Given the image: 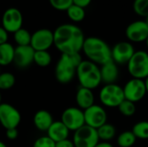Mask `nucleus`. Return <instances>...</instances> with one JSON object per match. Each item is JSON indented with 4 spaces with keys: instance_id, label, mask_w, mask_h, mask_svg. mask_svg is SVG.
Returning a JSON list of instances; mask_svg holds the SVG:
<instances>
[{
    "instance_id": "nucleus-6",
    "label": "nucleus",
    "mask_w": 148,
    "mask_h": 147,
    "mask_svg": "<svg viewBox=\"0 0 148 147\" xmlns=\"http://www.w3.org/2000/svg\"><path fill=\"white\" fill-rule=\"evenodd\" d=\"M127 71L132 78L145 80L148 77V52L145 50L135 51L128 63Z\"/></svg>"
},
{
    "instance_id": "nucleus-2",
    "label": "nucleus",
    "mask_w": 148,
    "mask_h": 147,
    "mask_svg": "<svg viewBox=\"0 0 148 147\" xmlns=\"http://www.w3.org/2000/svg\"><path fill=\"white\" fill-rule=\"evenodd\" d=\"M87 60L101 66L112 60V49L101 38L96 36L86 37L82 50Z\"/></svg>"
},
{
    "instance_id": "nucleus-34",
    "label": "nucleus",
    "mask_w": 148,
    "mask_h": 147,
    "mask_svg": "<svg viewBox=\"0 0 148 147\" xmlns=\"http://www.w3.org/2000/svg\"><path fill=\"white\" fill-rule=\"evenodd\" d=\"M56 147H75V146L72 140L67 139H63L62 141L56 142Z\"/></svg>"
},
{
    "instance_id": "nucleus-28",
    "label": "nucleus",
    "mask_w": 148,
    "mask_h": 147,
    "mask_svg": "<svg viewBox=\"0 0 148 147\" xmlns=\"http://www.w3.org/2000/svg\"><path fill=\"white\" fill-rule=\"evenodd\" d=\"M117 108L120 113H121L123 116H126V117H131L136 113L135 103L129 101L127 100H124Z\"/></svg>"
},
{
    "instance_id": "nucleus-1",
    "label": "nucleus",
    "mask_w": 148,
    "mask_h": 147,
    "mask_svg": "<svg viewBox=\"0 0 148 147\" xmlns=\"http://www.w3.org/2000/svg\"><path fill=\"white\" fill-rule=\"evenodd\" d=\"M85 39L82 29L72 23L62 24L54 31V45L62 54L80 53Z\"/></svg>"
},
{
    "instance_id": "nucleus-18",
    "label": "nucleus",
    "mask_w": 148,
    "mask_h": 147,
    "mask_svg": "<svg viewBox=\"0 0 148 147\" xmlns=\"http://www.w3.org/2000/svg\"><path fill=\"white\" fill-rule=\"evenodd\" d=\"M101 83L106 84H114L119 78V68L118 65L113 61L101 65L100 67Z\"/></svg>"
},
{
    "instance_id": "nucleus-13",
    "label": "nucleus",
    "mask_w": 148,
    "mask_h": 147,
    "mask_svg": "<svg viewBox=\"0 0 148 147\" xmlns=\"http://www.w3.org/2000/svg\"><path fill=\"white\" fill-rule=\"evenodd\" d=\"M52 45H54V31L40 29L31 35L30 46L35 51L48 50Z\"/></svg>"
},
{
    "instance_id": "nucleus-30",
    "label": "nucleus",
    "mask_w": 148,
    "mask_h": 147,
    "mask_svg": "<svg viewBox=\"0 0 148 147\" xmlns=\"http://www.w3.org/2000/svg\"><path fill=\"white\" fill-rule=\"evenodd\" d=\"M133 8L140 16L147 17L148 16V0H134Z\"/></svg>"
},
{
    "instance_id": "nucleus-32",
    "label": "nucleus",
    "mask_w": 148,
    "mask_h": 147,
    "mask_svg": "<svg viewBox=\"0 0 148 147\" xmlns=\"http://www.w3.org/2000/svg\"><path fill=\"white\" fill-rule=\"evenodd\" d=\"M33 147H56V142L48 136H42L36 139Z\"/></svg>"
},
{
    "instance_id": "nucleus-7",
    "label": "nucleus",
    "mask_w": 148,
    "mask_h": 147,
    "mask_svg": "<svg viewBox=\"0 0 148 147\" xmlns=\"http://www.w3.org/2000/svg\"><path fill=\"white\" fill-rule=\"evenodd\" d=\"M72 141L75 147H95L100 139L96 129L85 125L74 132Z\"/></svg>"
},
{
    "instance_id": "nucleus-19",
    "label": "nucleus",
    "mask_w": 148,
    "mask_h": 147,
    "mask_svg": "<svg viewBox=\"0 0 148 147\" xmlns=\"http://www.w3.org/2000/svg\"><path fill=\"white\" fill-rule=\"evenodd\" d=\"M69 132L70 131L61 120L54 121L47 131V136L56 143L63 139H69Z\"/></svg>"
},
{
    "instance_id": "nucleus-23",
    "label": "nucleus",
    "mask_w": 148,
    "mask_h": 147,
    "mask_svg": "<svg viewBox=\"0 0 148 147\" xmlns=\"http://www.w3.org/2000/svg\"><path fill=\"white\" fill-rule=\"evenodd\" d=\"M137 141V138L131 131H124L122 132L116 139L117 146L119 147H132Z\"/></svg>"
},
{
    "instance_id": "nucleus-4",
    "label": "nucleus",
    "mask_w": 148,
    "mask_h": 147,
    "mask_svg": "<svg viewBox=\"0 0 148 147\" xmlns=\"http://www.w3.org/2000/svg\"><path fill=\"white\" fill-rule=\"evenodd\" d=\"M80 87L94 90L101 84L100 66L89 60H83L76 69Z\"/></svg>"
},
{
    "instance_id": "nucleus-26",
    "label": "nucleus",
    "mask_w": 148,
    "mask_h": 147,
    "mask_svg": "<svg viewBox=\"0 0 148 147\" xmlns=\"http://www.w3.org/2000/svg\"><path fill=\"white\" fill-rule=\"evenodd\" d=\"M14 40L17 46H28L30 45L31 35L27 29L21 28L14 33Z\"/></svg>"
},
{
    "instance_id": "nucleus-42",
    "label": "nucleus",
    "mask_w": 148,
    "mask_h": 147,
    "mask_svg": "<svg viewBox=\"0 0 148 147\" xmlns=\"http://www.w3.org/2000/svg\"><path fill=\"white\" fill-rule=\"evenodd\" d=\"M1 98H2V97H1V93H0V104H1V100H2Z\"/></svg>"
},
{
    "instance_id": "nucleus-9",
    "label": "nucleus",
    "mask_w": 148,
    "mask_h": 147,
    "mask_svg": "<svg viewBox=\"0 0 148 147\" xmlns=\"http://www.w3.org/2000/svg\"><path fill=\"white\" fill-rule=\"evenodd\" d=\"M61 121L69 131L75 132L79 128L85 126L84 111L78 107H68L62 112Z\"/></svg>"
},
{
    "instance_id": "nucleus-15",
    "label": "nucleus",
    "mask_w": 148,
    "mask_h": 147,
    "mask_svg": "<svg viewBox=\"0 0 148 147\" xmlns=\"http://www.w3.org/2000/svg\"><path fill=\"white\" fill-rule=\"evenodd\" d=\"M126 36L130 42H143L148 38V25L145 20H137L127 25Z\"/></svg>"
},
{
    "instance_id": "nucleus-38",
    "label": "nucleus",
    "mask_w": 148,
    "mask_h": 147,
    "mask_svg": "<svg viewBox=\"0 0 148 147\" xmlns=\"http://www.w3.org/2000/svg\"><path fill=\"white\" fill-rule=\"evenodd\" d=\"M145 84H146V88H147V94H148V77L146 78L145 80Z\"/></svg>"
},
{
    "instance_id": "nucleus-21",
    "label": "nucleus",
    "mask_w": 148,
    "mask_h": 147,
    "mask_svg": "<svg viewBox=\"0 0 148 147\" xmlns=\"http://www.w3.org/2000/svg\"><path fill=\"white\" fill-rule=\"evenodd\" d=\"M15 48L9 42L0 45V66H7L14 61Z\"/></svg>"
},
{
    "instance_id": "nucleus-37",
    "label": "nucleus",
    "mask_w": 148,
    "mask_h": 147,
    "mask_svg": "<svg viewBox=\"0 0 148 147\" xmlns=\"http://www.w3.org/2000/svg\"><path fill=\"white\" fill-rule=\"evenodd\" d=\"M95 147H114V146L110 142L106 141H100Z\"/></svg>"
},
{
    "instance_id": "nucleus-25",
    "label": "nucleus",
    "mask_w": 148,
    "mask_h": 147,
    "mask_svg": "<svg viewBox=\"0 0 148 147\" xmlns=\"http://www.w3.org/2000/svg\"><path fill=\"white\" fill-rule=\"evenodd\" d=\"M52 62L51 55L49 53L48 50H41V51H35L34 55V62L42 68L48 67Z\"/></svg>"
},
{
    "instance_id": "nucleus-31",
    "label": "nucleus",
    "mask_w": 148,
    "mask_h": 147,
    "mask_svg": "<svg viewBox=\"0 0 148 147\" xmlns=\"http://www.w3.org/2000/svg\"><path fill=\"white\" fill-rule=\"evenodd\" d=\"M51 6L57 10H67L72 4L73 0H49Z\"/></svg>"
},
{
    "instance_id": "nucleus-33",
    "label": "nucleus",
    "mask_w": 148,
    "mask_h": 147,
    "mask_svg": "<svg viewBox=\"0 0 148 147\" xmlns=\"http://www.w3.org/2000/svg\"><path fill=\"white\" fill-rule=\"evenodd\" d=\"M6 137L10 139V140H14L18 137V131L16 128H10V129H6Z\"/></svg>"
},
{
    "instance_id": "nucleus-14",
    "label": "nucleus",
    "mask_w": 148,
    "mask_h": 147,
    "mask_svg": "<svg viewBox=\"0 0 148 147\" xmlns=\"http://www.w3.org/2000/svg\"><path fill=\"white\" fill-rule=\"evenodd\" d=\"M23 26V15L16 8L7 9L2 17V27L8 33H15Z\"/></svg>"
},
{
    "instance_id": "nucleus-24",
    "label": "nucleus",
    "mask_w": 148,
    "mask_h": 147,
    "mask_svg": "<svg viewBox=\"0 0 148 147\" xmlns=\"http://www.w3.org/2000/svg\"><path fill=\"white\" fill-rule=\"evenodd\" d=\"M66 11H67V15L69 18L75 23L82 22V20H84L86 16L85 9L80 6H77L75 4H72Z\"/></svg>"
},
{
    "instance_id": "nucleus-40",
    "label": "nucleus",
    "mask_w": 148,
    "mask_h": 147,
    "mask_svg": "<svg viewBox=\"0 0 148 147\" xmlns=\"http://www.w3.org/2000/svg\"><path fill=\"white\" fill-rule=\"evenodd\" d=\"M145 22L147 23V24L148 25V16H147V17H145Z\"/></svg>"
},
{
    "instance_id": "nucleus-35",
    "label": "nucleus",
    "mask_w": 148,
    "mask_h": 147,
    "mask_svg": "<svg viewBox=\"0 0 148 147\" xmlns=\"http://www.w3.org/2000/svg\"><path fill=\"white\" fill-rule=\"evenodd\" d=\"M7 41H8V32L3 27H0V45L8 42Z\"/></svg>"
},
{
    "instance_id": "nucleus-5",
    "label": "nucleus",
    "mask_w": 148,
    "mask_h": 147,
    "mask_svg": "<svg viewBox=\"0 0 148 147\" xmlns=\"http://www.w3.org/2000/svg\"><path fill=\"white\" fill-rule=\"evenodd\" d=\"M99 99L101 105L105 107H118L125 100L123 88L116 83L106 84L100 90Z\"/></svg>"
},
{
    "instance_id": "nucleus-36",
    "label": "nucleus",
    "mask_w": 148,
    "mask_h": 147,
    "mask_svg": "<svg viewBox=\"0 0 148 147\" xmlns=\"http://www.w3.org/2000/svg\"><path fill=\"white\" fill-rule=\"evenodd\" d=\"M91 2L92 0H73V4H75L85 9L91 3Z\"/></svg>"
},
{
    "instance_id": "nucleus-16",
    "label": "nucleus",
    "mask_w": 148,
    "mask_h": 147,
    "mask_svg": "<svg viewBox=\"0 0 148 147\" xmlns=\"http://www.w3.org/2000/svg\"><path fill=\"white\" fill-rule=\"evenodd\" d=\"M35 50L30 46H17L15 48L14 61L15 65L19 68H25L34 62Z\"/></svg>"
},
{
    "instance_id": "nucleus-29",
    "label": "nucleus",
    "mask_w": 148,
    "mask_h": 147,
    "mask_svg": "<svg viewBox=\"0 0 148 147\" xmlns=\"http://www.w3.org/2000/svg\"><path fill=\"white\" fill-rule=\"evenodd\" d=\"M16 82L13 74L6 72L0 74V90H8L11 88Z\"/></svg>"
},
{
    "instance_id": "nucleus-20",
    "label": "nucleus",
    "mask_w": 148,
    "mask_h": 147,
    "mask_svg": "<svg viewBox=\"0 0 148 147\" xmlns=\"http://www.w3.org/2000/svg\"><path fill=\"white\" fill-rule=\"evenodd\" d=\"M33 122L35 126L42 132H47L50 126L53 124V117L51 113L47 110H39L37 111L33 118Z\"/></svg>"
},
{
    "instance_id": "nucleus-22",
    "label": "nucleus",
    "mask_w": 148,
    "mask_h": 147,
    "mask_svg": "<svg viewBox=\"0 0 148 147\" xmlns=\"http://www.w3.org/2000/svg\"><path fill=\"white\" fill-rule=\"evenodd\" d=\"M97 133L100 141L110 142L116 135V128L114 125L107 122L97 129Z\"/></svg>"
},
{
    "instance_id": "nucleus-8",
    "label": "nucleus",
    "mask_w": 148,
    "mask_h": 147,
    "mask_svg": "<svg viewBox=\"0 0 148 147\" xmlns=\"http://www.w3.org/2000/svg\"><path fill=\"white\" fill-rule=\"evenodd\" d=\"M125 100L137 103L144 99L147 94L145 81L141 79L132 78L123 87Z\"/></svg>"
},
{
    "instance_id": "nucleus-3",
    "label": "nucleus",
    "mask_w": 148,
    "mask_h": 147,
    "mask_svg": "<svg viewBox=\"0 0 148 147\" xmlns=\"http://www.w3.org/2000/svg\"><path fill=\"white\" fill-rule=\"evenodd\" d=\"M82 61L80 53L62 54L55 68V75L57 81L61 84H68L73 81L76 76V69Z\"/></svg>"
},
{
    "instance_id": "nucleus-17",
    "label": "nucleus",
    "mask_w": 148,
    "mask_h": 147,
    "mask_svg": "<svg viewBox=\"0 0 148 147\" xmlns=\"http://www.w3.org/2000/svg\"><path fill=\"white\" fill-rule=\"evenodd\" d=\"M95 97L93 90L86 88L80 87L75 94V102L79 108L82 110H86L88 107L95 105Z\"/></svg>"
},
{
    "instance_id": "nucleus-27",
    "label": "nucleus",
    "mask_w": 148,
    "mask_h": 147,
    "mask_svg": "<svg viewBox=\"0 0 148 147\" xmlns=\"http://www.w3.org/2000/svg\"><path fill=\"white\" fill-rule=\"evenodd\" d=\"M132 132L137 139H148V121L142 120L134 125Z\"/></svg>"
},
{
    "instance_id": "nucleus-41",
    "label": "nucleus",
    "mask_w": 148,
    "mask_h": 147,
    "mask_svg": "<svg viewBox=\"0 0 148 147\" xmlns=\"http://www.w3.org/2000/svg\"><path fill=\"white\" fill-rule=\"evenodd\" d=\"M145 42H146V44H147V49H148V38L147 39V41H146Z\"/></svg>"
},
{
    "instance_id": "nucleus-39",
    "label": "nucleus",
    "mask_w": 148,
    "mask_h": 147,
    "mask_svg": "<svg viewBox=\"0 0 148 147\" xmlns=\"http://www.w3.org/2000/svg\"><path fill=\"white\" fill-rule=\"evenodd\" d=\"M0 147H7V146H6L3 142L0 141Z\"/></svg>"
},
{
    "instance_id": "nucleus-10",
    "label": "nucleus",
    "mask_w": 148,
    "mask_h": 147,
    "mask_svg": "<svg viewBox=\"0 0 148 147\" xmlns=\"http://www.w3.org/2000/svg\"><path fill=\"white\" fill-rule=\"evenodd\" d=\"M84 118L85 125L96 130L108 122V113L105 108L96 104L84 110Z\"/></svg>"
},
{
    "instance_id": "nucleus-11",
    "label": "nucleus",
    "mask_w": 148,
    "mask_h": 147,
    "mask_svg": "<svg viewBox=\"0 0 148 147\" xmlns=\"http://www.w3.org/2000/svg\"><path fill=\"white\" fill-rule=\"evenodd\" d=\"M111 49L112 60L117 65H127L136 51L133 43L127 41L117 42Z\"/></svg>"
},
{
    "instance_id": "nucleus-12",
    "label": "nucleus",
    "mask_w": 148,
    "mask_h": 147,
    "mask_svg": "<svg viewBox=\"0 0 148 147\" xmlns=\"http://www.w3.org/2000/svg\"><path fill=\"white\" fill-rule=\"evenodd\" d=\"M20 112L8 103L0 104V124L5 129L16 128L21 122Z\"/></svg>"
}]
</instances>
